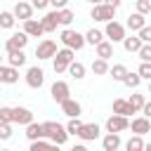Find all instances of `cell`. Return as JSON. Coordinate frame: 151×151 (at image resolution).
Segmentation results:
<instances>
[{"mask_svg": "<svg viewBox=\"0 0 151 151\" xmlns=\"http://www.w3.org/2000/svg\"><path fill=\"white\" fill-rule=\"evenodd\" d=\"M24 31H26L31 38H40V35L45 33V28H42V21H35L33 17L24 21Z\"/></svg>", "mask_w": 151, "mask_h": 151, "instance_id": "ac0fdd59", "label": "cell"}, {"mask_svg": "<svg viewBox=\"0 0 151 151\" xmlns=\"http://www.w3.org/2000/svg\"><path fill=\"white\" fill-rule=\"evenodd\" d=\"M52 99L57 101V104H61L64 99H68L71 97V87H68V83H64V80H54V85H52Z\"/></svg>", "mask_w": 151, "mask_h": 151, "instance_id": "9c48e42d", "label": "cell"}, {"mask_svg": "<svg viewBox=\"0 0 151 151\" xmlns=\"http://www.w3.org/2000/svg\"><path fill=\"white\" fill-rule=\"evenodd\" d=\"M31 5H33L35 9H45V7L50 5V0H31Z\"/></svg>", "mask_w": 151, "mask_h": 151, "instance_id": "7bdbcfd3", "label": "cell"}, {"mask_svg": "<svg viewBox=\"0 0 151 151\" xmlns=\"http://www.w3.org/2000/svg\"><path fill=\"white\" fill-rule=\"evenodd\" d=\"M130 127H132V132H134V134H146V132H151V118H146V116L132 118Z\"/></svg>", "mask_w": 151, "mask_h": 151, "instance_id": "9a60e30c", "label": "cell"}, {"mask_svg": "<svg viewBox=\"0 0 151 151\" xmlns=\"http://www.w3.org/2000/svg\"><path fill=\"white\" fill-rule=\"evenodd\" d=\"M28 33L26 31H17V33H12L9 38H7V42H5V52L9 54V52H17V50H24L26 47V42H28Z\"/></svg>", "mask_w": 151, "mask_h": 151, "instance_id": "5b68a950", "label": "cell"}, {"mask_svg": "<svg viewBox=\"0 0 151 151\" xmlns=\"http://www.w3.org/2000/svg\"><path fill=\"white\" fill-rule=\"evenodd\" d=\"M113 113H120V116H132V113H134V109L130 106V101H127V99H116V101H113Z\"/></svg>", "mask_w": 151, "mask_h": 151, "instance_id": "7402d4cb", "label": "cell"}, {"mask_svg": "<svg viewBox=\"0 0 151 151\" xmlns=\"http://www.w3.org/2000/svg\"><path fill=\"white\" fill-rule=\"evenodd\" d=\"M94 47H97V57H101V59H111L113 57V42L111 40H101Z\"/></svg>", "mask_w": 151, "mask_h": 151, "instance_id": "44dd1931", "label": "cell"}, {"mask_svg": "<svg viewBox=\"0 0 151 151\" xmlns=\"http://www.w3.org/2000/svg\"><path fill=\"white\" fill-rule=\"evenodd\" d=\"M17 80H19V71H17V66H12V64L2 66V64H0V83L12 85V83H17Z\"/></svg>", "mask_w": 151, "mask_h": 151, "instance_id": "5bb4252c", "label": "cell"}, {"mask_svg": "<svg viewBox=\"0 0 151 151\" xmlns=\"http://www.w3.org/2000/svg\"><path fill=\"white\" fill-rule=\"evenodd\" d=\"M87 2H92V5H99V2H104V0H87Z\"/></svg>", "mask_w": 151, "mask_h": 151, "instance_id": "7dc6e473", "label": "cell"}, {"mask_svg": "<svg viewBox=\"0 0 151 151\" xmlns=\"http://www.w3.org/2000/svg\"><path fill=\"white\" fill-rule=\"evenodd\" d=\"M14 21H17V17H14V12H0V28H14Z\"/></svg>", "mask_w": 151, "mask_h": 151, "instance_id": "f1b7e54d", "label": "cell"}, {"mask_svg": "<svg viewBox=\"0 0 151 151\" xmlns=\"http://www.w3.org/2000/svg\"><path fill=\"white\" fill-rule=\"evenodd\" d=\"M144 42H142V38L139 35H125V40H123V47L127 50V52H139V47H142Z\"/></svg>", "mask_w": 151, "mask_h": 151, "instance_id": "484cf974", "label": "cell"}, {"mask_svg": "<svg viewBox=\"0 0 151 151\" xmlns=\"http://www.w3.org/2000/svg\"><path fill=\"white\" fill-rule=\"evenodd\" d=\"M123 83H125L127 87H132V90H137V87H139V83H142V76H139V73H127Z\"/></svg>", "mask_w": 151, "mask_h": 151, "instance_id": "d6a6232c", "label": "cell"}, {"mask_svg": "<svg viewBox=\"0 0 151 151\" xmlns=\"http://www.w3.org/2000/svg\"><path fill=\"white\" fill-rule=\"evenodd\" d=\"M142 113H144L146 118H151V101H144V106H142Z\"/></svg>", "mask_w": 151, "mask_h": 151, "instance_id": "f6af8a7d", "label": "cell"}, {"mask_svg": "<svg viewBox=\"0 0 151 151\" xmlns=\"http://www.w3.org/2000/svg\"><path fill=\"white\" fill-rule=\"evenodd\" d=\"M59 38H61V42H64L66 47H71V50H83L85 42H87L85 35H80L78 31H71V28H64Z\"/></svg>", "mask_w": 151, "mask_h": 151, "instance_id": "3957f363", "label": "cell"}, {"mask_svg": "<svg viewBox=\"0 0 151 151\" xmlns=\"http://www.w3.org/2000/svg\"><path fill=\"white\" fill-rule=\"evenodd\" d=\"M90 17L94 19V21H111L113 17H116V7L113 5H109V2H99V5H92V12H90Z\"/></svg>", "mask_w": 151, "mask_h": 151, "instance_id": "7a4b0ae2", "label": "cell"}, {"mask_svg": "<svg viewBox=\"0 0 151 151\" xmlns=\"http://www.w3.org/2000/svg\"><path fill=\"white\" fill-rule=\"evenodd\" d=\"M125 149H127V151H142V149H144L142 134H134V137H130V142L125 144Z\"/></svg>", "mask_w": 151, "mask_h": 151, "instance_id": "4dcf8cb0", "label": "cell"}, {"mask_svg": "<svg viewBox=\"0 0 151 151\" xmlns=\"http://www.w3.org/2000/svg\"><path fill=\"white\" fill-rule=\"evenodd\" d=\"M127 101H130V106H132V109H134V113H137V111H142V106H144V101H146V99H144V94H132Z\"/></svg>", "mask_w": 151, "mask_h": 151, "instance_id": "836d02e7", "label": "cell"}, {"mask_svg": "<svg viewBox=\"0 0 151 151\" xmlns=\"http://www.w3.org/2000/svg\"><path fill=\"white\" fill-rule=\"evenodd\" d=\"M73 19H76V14H73L71 9H66V7H64V9H59V24H61V26H68Z\"/></svg>", "mask_w": 151, "mask_h": 151, "instance_id": "1f68e13d", "label": "cell"}, {"mask_svg": "<svg viewBox=\"0 0 151 151\" xmlns=\"http://www.w3.org/2000/svg\"><path fill=\"white\" fill-rule=\"evenodd\" d=\"M50 144H52V142H45L42 137H40V139H33V142H31V151H38V149H47Z\"/></svg>", "mask_w": 151, "mask_h": 151, "instance_id": "ab89813d", "label": "cell"}, {"mask_svg": "<svg viewBox=\"0 0 151 151\" xmlns=\"http://www.w3.org/2000/svg\"><path fill=\"white\" fill-rule=\"evenodd\" d=\"M109 59H101V57H97L94 61H92V73L94 76H106L109 73Z\"/></svg>", "mask_w": 151, "mask_h": 151, "instance_id": "603a6c76", "label": "cell"}, {"mask_svg": "<svg viewBox=\"0 0 151 151\" xmlns=\"http://www.w3.org/2000/svg\"><path fill=\"white\" fill-rule=\"evenodd\" d=\"M42 132H45V137H47L52 144H57V146L66 144V139H68V130H66V125H61V123H54V120H47V123H42Z\"/></svg>", "mask_w": 151, "mask_h": 151, "instance_id": "6da1fadb", "label": "cell"}, {"mask_svg": "<svg viewBox=\"0 0 151 151\" xmlns=\"http://www.w3.org/2000/svg\"><path fill=\"white\" fill-rule=\"evenodd\" d=\"M12 123H19V125H28V123H33V113H31V109H26V106H14V109H12Z\"/></svg>", "mask_w": 151, "mask_h": 151, "instance_id": "8fae6325", "label": "cell"}, {"mask_svg": "<svg viewBox=\"0 0 151 151\" xmlns=\"http://www.w3.org/2000/svg\"><path fill=\"white\" fill-rule=\"evenodd\" d=\"M109 73H111V78H113V80H120V83H123V80H125V76H127L130 71H127V66H123V64H113V66L109 68Z\"/></svg>", "mask_w": 151, "mask_h": 151, "instance_id": "4316f807", "label": "cell"}, {"mask_svg": "<svg viewBox=\"0 0 151 151\" xmlns=\"http://www.w3.org/2000/svg\"><path fill=\"white\" fill-rule=\"evenodd\" d=\"M7 61H9L12 66H17V68H19V66H24V64H26V54H24V50L9 52V54H7Z\"/></svg>", "mask_w": 151, "mask_h": 151, "instance_id": "83f0119b", "label": "cell"}, {"mask_svg": "<svg viewBox=\"0 0 151 151\" xmlns=\"http://www.w3.org/2000/svg\"><path fill=\"white\" fill-rule=\"evenodd\" d=\"M137 12L151 14V0H137Z\"/></svg>", "mask_w": 151, "mask_h": 151, "instance_id": "f35d334b", "label": "cell"}, {"mask_svg": "<svg viewBox=\"0 0 151 151\" xmlns=\"http://www.w3.org/2000/svg\"><path fill=\"white\" fill-rule=\"evenodd\" d=\"M104 2H109V5H113V7H116V9H118V7H120V2H123V0H104Z\"/></svg>", "mask_w": 151, "mask_h": 151, "instance_id": "bcb514c9", "label": "cell"}, {"mask_svg": "<svg viewBox=\"0 0 151 151\" xmlns=\"http://www.w3.org/2000/svg\"><path fill=\"white\" fill-rule=\"evenodd\" d=\"M42 83H45V71L38 68V66H31V68L26 71V85H28L31 90H40Z\"/></svg>", "mask_w": 151, "mask_h": 151, "instance_id": "52a82bcc", "label": "cell"}, {"mask_svg": "<svg viewBox=\"0 0 151 151\" xmlns=\"http://www.w3.org/2000/svg\"><path fill=\"white\" fill-rule=\"evenodd\" d=\"M0 120L12 123V109H9V106H0Z\"/></svg>", "mask_w": 151, "mask_h": 151, "instance_id": "b9f144b4", "label": "cell"}, {"mask_svg": "<svg viewBox=\"0 0 151 151\" xmlns=\"http://www.w3.org/2000/svg\"><path fill=\"white\" fill-rule=\"evenodd\" d=\"M99 125L97 123H83V127H80V132H78V137L83 139V142H92V139H97L99 137Z\"/></svg>", "mask_w": 151, "mask_h": 151, "instance_id": "4fadbf2b", "label": "cell"}, {"mask_svg": "<svg viewBox=\"0 0 151 151\" xmlns=\"http://www.w3.org/2000/svg\"><path fill=\"white\" fill-rule=\"evenodd\" d=\"M57 54V42L54 40H42V42H38V47H35V57L38 59H52Z\"/></svg>", "mask_w": 151, "mask_h": 151, "instance_id": "30bf717a", "label": "cell"}, {"mask_svg": "<svg viewBox=\"0 0 151 151\" xmlns=\"http://www.w3.org/2000/svg\"><path fill=\"white\" fill-rule=\"evenodd\" d=\"M137 35L142 38V42H151V26H144L137 31Z\"/></svg>", "mask_w": 151, "mask_h": 151, "instance_id": "60d3db41", "label": "cell"}, {"mask_svg": "<svg viewBox=\"0 0 151 151\" xmlns=\"http://www.w3.org/2000/svg\"><path fill=\"white\" fill-rule=\"evenodd\" d=\"M149 94H151V80H149Z\"/></svg>", "mask_w": 151, "mask_h": 151, "instance_id": "681fc988", "label": "cell"}, {"mask_svg": "<svg viewBox=\"0 0 151 151\" xmlns=\"http://www.w3.org/2000/svg\"><path fill=\"white\" fill-rule=\"evenodd\" d=\"M85 40H87L90 45H97V42H101V40H104V33H101V31H97V28H90V31L85 33Z\"/></svg>", "mask_w": 151, "mask_h": 151, "instance_id": "f546056e", "label": "cell"}, {"mask_svg": "<svg viewBox=\"0 0 151 151\" xmlns=\"http://www.w3.org/2000/svg\"><path fill=\"white\" fill-rule=\"evenodd\" d=\"M144 149H149V151H151V142H149V144H144Z\"/></svg>", "mask_w": 151, "mask_h": 151, "instance_id": "c3c4849f", "label": "cell"}, {"mask_svg": "<svg viewBox=\"0 0 151 151\" xmlns=\"http://www.w3.org/2000/svg\"><path fill=\"white\" fill-rule=\"evenodd\" d=\"M127 127H130L127 116L113 113V116H109V120H106V132H123V130H127Z\"/></svg>", "mask_w": 151, "mask_h": 151, "instance_id": "ba28073f", "label": "cell"}, {"mask_svg": "<svg viewBox=\"0 0 151 151\" xmlns=\"http://www.w3.org/2000/svg\"><path fill=\"white\" fill-rule=\"evenodd\" d=\"M42 28H45V33H54L57 31V24H59V9H54V12H47L42 19Z\"/></svg>", "mask_w": 151, "mask_h": 151, "instance_id": "e0dca14e", "label": "cell"}, {"mask_svg": "<svg viewBox=\"0 0 151 151\" xmlns=\"http://www.w3.org/2000/svg\"><path fill=\"white\" fill-rule=\"evenodd\" d=\"M104 35H106L111 42H123V40H125V26L118 24L116 19H111V21H106V31H104Z\"/></svg>", "mask_w": 151, "mask_h": 151, "instance_id": "8992f818", "label": "cell"}, {"mask_svg": "<svg viewBox=\"0 0 151 151\" xmlns=\"http://www.w3.org/2000/svg\"><path fill=\"white\" fill-rule=\"evenodd\" d=\"M80 127H83V123L78 120V116H76V118H71V120L66 123V130H68V134H78V132H80Z\"/></svg>", "mask_w": 151, "mask_h": 151, "instance_id": "e575fe53", "label": "cell"}, {"mask_svg": "<svg viewBox=\"0 0 151 151\" xmlns=\"http://www.w3.org/2000/svg\"><path fill=\"white\" fill-rule=\"evenodd\" d=\"M59 106H61V111H64L68 118H76V116H80V111H83L80 101H76V99H71V97H68V99H64Z\"/></svg>", "mask_w": 151, "mask_h": 151, "instance_id": "2e32d148", "label": "cell"}, {"mask_svg": "<svg viewBox=\"0 0 151 151\" xmlns=\"http://www.w3.org/2000/svg\"><path fill=\"white\" fill-rule=\"evenodd\" d=\"M146 14H142V12H134V14H130L127 17V28L130 31H139V28H144L146 26V19H144Z\"/></svg>", "mask_w": 151, "mask_h": 151, "instance_id": "d6986e66", "label": "cell"}, {"mask_svg": "<svg viewBox=\"0 0 151 151\" xmlns=\"http://www.w3.org/2000/svg\"><path fill=\"white\" fill-rule=\"evenodd\" d=\"M137 73H139L142 78L151 80V61H142V64H139V68H137Z\"/></svg>", "mask_w": 151, "mask_h": 151, "instance_id": "8d00e7d4", "label": "cell"}, {"mask_svg": "<svg viewBox=\"0 0 151 151\" xmlns=\"http://www.w3.org/2000/svg\"><path fill=\"white\" fill-rule=\"evenodd\" d=\"M101 146H104V151H116V149L120 146V134H118V132H109V134L101 139Z\"/></svg>", "mask_w": 151, "mask_h": 151, "instance_id": "ffe728a7", "label": "cell"}, {"mask_svg": "<svg viewBox=\"0 0 151 151\" xmlns=\"http://www.w3.org/2000/svg\"><path fill=\"white\" fill-rule=\"evenodd\" d=\"M66 2H68V0H50V5H52L54 9H64V7H66Z\"/></svg>", "mask_w": 151, "mask_h": 151, "instance_id": "ee69618b", "label": "cell"}, {"mask_svg": "<svg viewBox=\"0 0 151 151\" xmlns=\"http://www.w3.org/2000/svg\"><path fill=\"white\" fill-rule=\"evenodd\" d=\"M26 137H28L31 142L45 137V132H42V123H28V125H26Z\"/></svg>", "mask_w": 151, "mask_h": 151, "instance_id": "d4e9b609", "label": "cell"}, {"mask_svg": "<svg viewBox=\"0 0 151 151\" xmlns=\"http://www.w3.org/2000/svg\"><path fill=\"white\" fill-rule=\"evenodd\" d=\"M66 71H68L71 78H76V80H83V78H85V64H80V61H76V59L68 64Z\"/></svg>", "mask_w": 151, "mask_h": 151, "instance_id": "cb8c5ba5", "label": "cell"}, {"mask_svg": "<svg viewBox=\"0 0 151 151\" xmlns=\"http://www.w3.org/2000/svg\"><path fill=\"white\" fill-rule=\"evenodd\" d=\"M33 9H35V7H33L28 0H19V2L14 5V9H12V12H14V17H17V19L26 21V19H31V17H33Z\"/></svg>", "mask_w": 151, "mask_h": 151, "instance_id": "7c38bea8", "label": "cell"}, {"mask_svg": "<svg viewBox=\"0 0 151 151\" xmlns=\"http://www.w3.org/2000/svg\"><path fill=\"white\" fill-rule=\"evenodd\" d=\"M9 137H12V123L0 120V139H2V142H7Z\"/></svg>", "mask_w": 151, "mask_h": 151, "instance_id": "d590c367", "label": "cell"}, {"mask_svg": "<svg viewBox=\"0 0 151 151\" xmlns=\"http://www.w3.org/2000/svg\"><path fill=\"white\" fill-rule=\"evenodd\" d=\"M0 64H2V54H0Z\"/></svg>", "mask_w": 151, "mask_h": 151, "instance_id": "f907efd6", "label": "cell"}, {"mask_svg": "<svg viewBox=\"0 0 151 151\" xmlns=\"http://www.w3.org/2000/svg\"><path fill=\"white\" fill-rule=\"evenodd\" d=\"M73 52H76V50H71V47L57 50V54H54V73H64V71L68 68V64L76 59Z\"/></svg>", "mask_w": 151, "mask_h": 151, "instance_id": "277c9868", "label": "cell"}, {"mask_svg": "<svg viewBox=\"0 0 151 151\" xmlns=\"http://www.w3.org/2000/svg\"><path fill=\"white\" fill-rule=\"evenodd\" d=\"M137 54H139V59H142V61H151V42H144V45L139 47V52H137Z\"/></svg>", "mask_w": 151, "mask_h": 151, "instance_id": "74e56055", "label": "cell"}]
</instances>
